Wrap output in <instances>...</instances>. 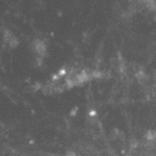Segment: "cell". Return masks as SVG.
<instances>
[]
</instances>
